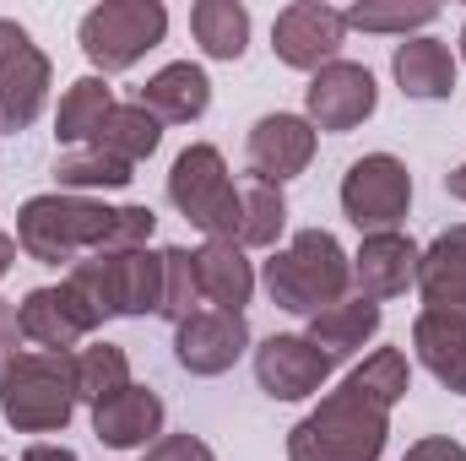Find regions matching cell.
<instances>
[{"label": "cell", "instance_id": "obj_1", "mask_svg": "<svg viewBox=\"0 0 466 461\" xmlns=\"http://www.w3.org/2000/svg\"><path fill=\"white\" fill-rule=\"evenodd\" d=\"M119 223V207H104L93 196H66V190H49V196H33L22 201L16 212V250L38 266H76V255H93V250H109Z\"/></svg>", "mask_w": 466, "mask_h": 461}, {"label": "cell", "instance_id": "obj_2", "mask_svg": "<svg viewBox=\"0 0 466 461\" xmlns=\"http://www.w3.org/2000/svg\"><path fill=\"white\" fill-rule=\"evenodd\" d=\"M390 440V413L337 385L288 429V461H380Z\"/></svg>", "mask_w": 466, "mask_h": 461}, {"label": "cell", "instance_id": "obj_3", "mask_svg": "<svg viewBox=\"0 0 466 461\" xmlns=\"http://www.w3.org/2000/svg\"><path fill=\"white\" fill-rule=\"evenodd\" d=\"M266 293L277 310L293 315H320L326 304L348 299L352 288V255L326 229H299L271 261H266Z\"/></svg>", "mask_w": 466, "mask_h": 461}, {"label": "cell", "instance_id": "obj_4", "mask_svg": "<svg viewBox=\"0 0 466 461\" xmlns=\"http://www.w3.org/2000/svg\"><path fill=\"white\" fill-rule=\"evenodd\" d=\"M76 413V374L71 353H38L22 347L0 369V418L16 435H55Z\"/></svg>", "mask_w": 466, "mask_h": 461}, {"label": "cell", "instance_id": "obj_5", "mask_svg": "<svg viewBox=\"0 0 466 461\" xmlns=\"http://www.w3.org/2000/svg\"><path fill=\"white\" fill-rule=\"evenodd\" d=\"M168 201L185 223L207 233V239H233L238 244V223H244V207H238V185H233L228 163L218 147L196 141L174 158L168 169Z\"/></svg>", "mask_w": 466, "mask_h": 461}, {"label": "cell", "instance_id": "obj_6", "mask_svg": "<svg viewBox=\"0 0 466 461\" xmlns=\"http://www.w3.org/2000/svg\"><path fill=\"white\" fill-rule=\"evenodd\" d=\"M163 33H168V11L157 0H104L82 16L76 44L104 77H115V71H130L147 49H157Z\"/></svg>", "mask_w": 466, "mask_h": 461}, {"label": "cell", "instance_id": "obj_7", "mask_svg": "<svg viewBox=\"0 0 466 461\" xmlns=\"http://www.w3.org/2000/svg\"><path fill=\"white\" fill-rule=\"evenodd\" d=\"M342 212L352 229L363 233H390L412 212V174L396 152H363L342 174Z\"/></svg>", "mask_w": 466, "mask_h": 461}, {"label": "cell", "instance_id": "obj_8", "mask_svg": "<svg viewBox=\"0 0 466 461\" xmlns=\"http://www.w3.org/2000/svg\"><path fill=\"white\" fill-rule=\"evenodd\" d=\"M49 98V55L27 38V27H16L11 16H0V130L16 136L44 115Z\"/></svg>", "mask_w": 466, "mask_h": 461}, {"label": "cell", "instance_id": "obj_9", "mask_svg": "<svg viewBox=\"0 0 466 461\" xmlns=\"http://www.w3.org/2000/svg\"><path fill=\"white\" fill-rule=\"evenodd\" d=\"M342 44H348V16L326 0H293L277 11L271 22V49L282 66L293 71H326L331 60H342Z\"/></svg>", "mask_w": 466, "mask_h": 461}, {"label": "cell", "instance_id": "obj_10", "mask_svg": "<svg viewBox=\"0 0 466 461\" xmlns=\"http://www.w3.org/2000/svg\"><path fill=\"white\" fill-rule=\"evenodd\" d=\"M374 104H380L374 71L358 66V60H331V66L315 71L309 87H304V119H309L315 130H331V136L358 130L363 119L374 115Z\"/></svg>", "mask_w": 466, "mask_h": 461}, {"label": "cell", "instance_id": "obj_11", "mask_svg": "<svg viewBox=\"0 0 466 461\" xmlns=\"http://www.w3.org/2000/svg\"><path fill=\"white\" fill-rule=\"evenodd\" d=\"M331 380V358L304 332H271L255 347V385L271 402H304Z\"/></svg>", "mask_w": 466, "mask_h": 461}, {"label": "cell", "instance_id": "obj_12", "mask_svg": "<svg viewBox=\"0 0 466 461\" xmlns=\"http://www.w3.org/2000/svg\"><path fill=\"white\" fill-rule=\"evenodd\" d=\"M249 347V321L233 315V310H196L190 321L174 326V358L185 374H201V380H218L228 374L233 364L244 358Z\"/></svg>", "mask_w": 466, "mask_h": 461}, {"label": "cell", "instance_id": "obj_13", "mask_svg": "<svg viewBox=\"0 0 466 461\" xmlns=\"http://www.w3.org/2000/svg\"><path fill=\"white\" fill-rule=\"evenodd\" d=\"M309 158H315V125L304 115H260L249 125V141H244L249 179L288 185L309 169Z\"/></svg>", "mask_w": 466, "mask_h": 461}, {"label": "cell", "instance_id": "obj_14", "mask_svg": "<svg viewBox=\"0 0 466 461\" xmlns=\"http://www.w3.org/2000/svg\"><path fill=\"white\" fill-rule=\"evenodd\" d=\"M418 261H423V250L401 229L363 233V244L352 255V288H358V299H369V304L401 299L407 288H418Z\"/></svg>", "mask_w": 466, "mask_h": 461}, {"label": "cell", "instance_id": "obj_15", "mask_svg": "<svg viewBox=\"0 0 466 461\" xmlns=\"http://www.w3.org/2000/svg\"><path fill=\"white\" fill-rule=\"evenodd\" d=\"M16 326H22V343H33L38 353H71L82 337L98 332L66 282L60 288H27V299L16 304Z\"/></svg>", "mask_w": 466, "mask_h": 461}, {"label": "cell", "instance_id": "obj_16", "mask_svg": "<svg viewBox=\"0 0 466 461\" xmlns=\"http://www.w3.org/2000/svg\"><path fill=\"white\" fill-rule=\"evenodd\" d=\"M93 435L115 451H141V446H157L163 440V396L147 391V385H125L119 396L93 407Z\"/></svg>", "mask_w": 466, "mask_h": 461}, {"label": "cell", "instance_id": "obj_17", "mask_svg": "<svg viewBox=\"0 0 466 461\" xmlns=\"http://www.w3.org/2000/svg\"><path fill=\"white\" fill-rule=\"evenodd\" d=\"M136 104L157 119V125H190V119H201L207 109H212V82H207L201 66L174 60V66H163L157 77L141 82Z\"/></svg>", "mask_w": 466, "mask_h": 461}, {"label": "cell", "instance_id": "obj_18", "mask_svg": "<svg viewBox=\"0 0 466 461\" xmlns=\"http://www.w3.org/2000/svg\"><path fill=\"white\" fill-rule=\"evenodd\" d=\"M390 77H396V87H401L407 98H418V104H440V98L456 93V55H451V44L418 33V38H401V44H396V55H390Z\"/></svg>", "mask_w": 466, "mask_h": 461}, {"label": "cell", "instance_id": "obj_19", "mask_svg": "<svg viewBox=\"0 0 466 461\" xmlns=\"http://www.w3.org/2000/svg\"><path fill=\"white\" fill-rule=\"evenodd\" d=\"M418 293L423 310L466 315V223L445 229L418 261Z\"/></svg>", "mask_w": 466, "mask_h": 461}, {"label": "cell", "instance_id": "obj_20", "mask_svg": "<svg viewBox=\"0 0 466 461\" xmlns=\"http://www.w3.org/2000/svg\"><path fill=\"white\" fill-rule=\"evenodd\" d=\"M412 347L418 364L445 385L466 396V315H445V310H423L412 321Z\"/></svg>", "mask_w": 466, "mask_h": 461}, {"label": "cell", "instance_id": "obj_21", "mask_svg": "<svg viewBox=\"0 0 466 461\" xmlns=\"http://www.w3.org/2000/svg\"><path fill=\"white\" fill-rule=\"evenodd\" d=\"M309 343L320 347L331 364H342L352 353H363V347L380 337V304H369V299H337V304H326L320 315H309V332H304Z\"/></svg>", "mask_w": 466, "mask_h": 461}, {"label": "cell", "instance_id": "obj_22", "mask_svg": "<svg viewBox=\"0 0 466 461\" xmlns=\"http://www.w3.org/2000/svg\"><path fill=\"white\" fill-rule=\"evenodd\" d=\"M196 277H201V299L207 304L244 315V304L255 293V266H249V255L233 239H207L196 250Z\"/></svg>", "mask_w": 466, "mask_h": 461}, {"label": "cell", "instance_id": "obj_23", "mask_svg": "<svg viewBox=\"0 0 466 461\" xmlns=\"http://www.w3.org/2000/svg\"><path fill=\"white\" fill-rule=\"evenodd\" d=\"M109 115H115V93H109V82H104V77H76V82L66 87L60 109H55V141H66V147H87V141H98V130H104V119Z\"/></svg>", "mask_w": 466, "mask_h": 461}, {"label": "cell", "instance_id": "obj_24", "mask_svg": "<svg viewBox=\"0 0 466 461\" xmlns=\"http://www.w3.org/2000/svg\"><path fill=\"white\" fill-rule=\"evenodd\" d=\"M136 163H125L115 158L109 147H98V141H87V147H66L60 158H55V185L66 190V196H82V190H125L136 174H130Z\"/></svg>", "mask_w": 466, "mask_h": 461}, {"label": "cell", "instance_id": "obj_25", "mask_svg": "<svg viewBox=\"0 0 466 461\" xmlns=\"http://www.w3.org/2000/svg\"><path fill=\"white\" fill-rule=\"evenodd\" d=\"M119 315H157L163 304V250H109Z\"/></svg>", "mask_w": 466, "mask_h": 461}, {"label": "cell", "instance_id": "obj_26", "mask_svg": "<svg viewBox=\"0 0 466 461\" xmlns=\"http://www.w3.org/2000/svg\"><path fill=\"white\" fill-rule=\"evenodd\" d=\"M190 33L212 60H238L249 49V11L238 0H196L190 5Z\"/></svg>", "mask_w": 466, "mask_h": 461}, {"label": "cell", "instance_id": "obj_27", "mask_svg": "<svg viewBox=\"0 0 466 461\" xmlns=\"http://www.w3.org/2000/svg\"><path fill=\"white\" fill-rule=\"evenodd\" d=\"M71 374H76V402L98 407V402H109L130 385V358L115 343H87L71 353Z\"/></svg>", "mask_w": 466, "mask_h": 461}, {"label": "cell", "instance_id": "obj_28", "mask_svg": "<svg viewBox=\"0 0 466 461\" xmlns=\"http://www.w3.org/2000/svg\"><path fill=\"white\" fill-rule=\"evenodd\" d=\"M238 207H244L238 250H277V239L288 229V196H282V185L249 179V185H238Z\"/></svg>", "mask_w": 466, "mask_h": 461}, {"label": "cell", "instance_id": "obj_29", "mask_svg": "<svg viewBox=\"0 0 466 461\" xmlns=\"http://www.w3.org/2000/svg\"><path fill=\"white\" fill-rule=\"evenodd\" d=\"M342 385H352L358 396H369L374 407H385V413H390V407L412 391V364H407V353H401V347H374V353H369V358L348 374V380H342Z\"/></svg>", "mask_w": 466, "mask_h": 461}, {"label": "cell", "instance_id": "obj_30", "mask_svg": "<svg viewBox=\"0 0 466 461\" xmlns=\"http://www.w3.org/2000/svg\"><path fill=\"white\" fill-rule=\"evenodd\" d=\"M342 16L358 33H401V38L412 33L418 38V27H429L440 16V5H429V0H358Z\"/></svg>", "mask_w": 466, "mask_h": 461}, {"label": "cell", "instance_id": "obj_31", "mask_svg": "<svg viewBox=\"0 0 466 461\" xmlns=\"http://www.w3.org/2000/svg\"><path fill=\"white\" fill-rule=\"evenodd\" d=\"M157 141H163V125L147 115L141 104H115V115L104 119V130H98V147H109L115 158H125V163L152 158Z\"/></svg>", "mask_w": 466, "mask_h": 461}, {"label": "cell", "instance_id": "obj_32", "mask_svg": "<svg viewBox=\"0 0 466 461\" xmlns=\"http://www.w3.org/2000/svg\"><path fill=\"white\" fill-rule=\"evenodd\" d=\"M66 288L76 293V304L87 310V321H93V326H104V321H115V315H119V304H115V261H109V250L82 255V261L71 266Z\"/></svg>", "mask_w": 466, "mask_h": 461}, {"label": "cell", "instance_id": "obj_33", "mask_svg": "<svg viewBox=\"0 0 466 461\" xmlns=\"http://www.w3.org/2000/svg\"><path fill=\"white\" fill-rule=\"evenodd\" d=\"M201 310V277H196V250H185V244H168L163 250V304H157V315L163 321H190Z\"/></svg>", "mask_w": 466, "mask_h": 461}, {"label": "cell", "instance_id": "obj_34", "mask_svg": "<svg viewBox=\"0 0 466 461\" xmlns=\"http://www.w3.org/2000/svg\"><path fill=\"white\" fill-rule=\"evenodd\" d=\"M147 461H218V456L196 435H163L157 446H147Z\"/></svg>", "mask_w": 466, "mask_h": 461}, {"label": "cell", "instance_id": "obj_35", "mask_svg": "<svg viewBox=\"0 0 466 461\" xmlns=\"http://www.w3.org/2000/svg\"><path fill=\"white\" fill-rule=\"evenodd\" d=\"M401 461H466V446L451 440V435H429V440H418Z\"/></svg>", "mask_w": 466, "mask_h": 461}, {"label": "cell", "instance_id": "obj_36", "mask_svg": "<svg viewBox=\"0 0 466 461\" xmlns=\"http://www.w3.org/2000/svg\"><path fill=\"white\" fill-rule=\"evenodd\" d=\"M16 343H22V326H16V304H11V299H0V369H5V364L22 353Z\"/></svg>", "mask_w": 466, "mask_h": 461}, {"label": "cell", "instance_id": "obj_37", "mask_svg": "<svg viewBox=\"0 0 466 461\" xmlns=\"http://www.w3.org/2000/svg\"><path fill=\"white\" fill-rule=\"evenodd\" d=\"M22 461H76V451L71 446H55V440H38V446L22 451Z\"/></svg>", "mask_w": 466, "mask_h": 461}, {"label": "cell", "instance_id": "obj_38", "mask_svg": "<svg viewBox=\"0 0 466 461\" xmlns=\"http://www.w3.org/2000/svg\"><path fill=\"white\" fill-rule=\"evenodd\" d=\"M11 266H16V239H11V233H0V277H5Z\"/></svg>", "mask_w": 466, "mask_h": 461}, {"label": "cell", "instance_id": "obj_39", "mask_svg": "<svg viewBox=\"0 0 466 461\" xmlns=\"http://www.w3.org/2000/svg\"><path fill=\"white\" fill-rule=\"evenodd\" d=\"M445 190H451L456 201H466V163H461V169H451V174H445Z\"/></svg>", "mask_w": 466, "mask_h": 461}, {"label": "cell", "instance_id": "obj_40", "mask_svg": "<svg viewBox=\"0 0 466 461\" xmlns=\"http://www.w3.org/2000/svg\"><path fill=\"white\" fill-rule=\"evenodd\" d=\"M461 60H466V27H461Z\"/></svg>", "mask_w": 466, "mask_h": 461}, {"label": "cell", "instance_id": "obj_41", "mask_svg": "<svg viewBox=\"0 0 466 461\" xmlns=\"http://www.w3.org/2000/svg\"><path fill=\"white\" fill-rule=\"evenodd\" d=\"M0 461H5V456H0Z\"/></svg>", "mask_w": 466, "mask_h": 461}]
</instances>
